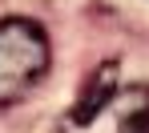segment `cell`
I'll use <instances>...</instances> for the list:
<instances>
[{
	"label": "cell",
	"instance_id": "2",
	"mask_svg": "<svg viewBox=\"0 0 149 133\" xmlns=\"http://www.w3.org/2000/svg\"><path fill=\"white\" fill-rule=\"evenodd\" d=\"M117 81H121V65H117V61H101L97 73L85 85V97L69 109V121H65V125H89L101 109H109L117 101V89H121Z\"/></svg>",
	"mask_w": 149,
	"mask_h": 133
},
{
	"label": "cell",
	"instance_id": "3",
	"mask_svg": "<svg viewBox=\"0 0 149 133\" xmlns=\"http://www.w3.org/2000/svg\"><path fill=\"white\" fill-rule=\"evenodd\" d=\"M117 125L121 129H149V85H133V89L121 93Z\"/></svg>",
	"mask_w": 149,
	"mask_h": 133
},
{
	"label": "cell",
	"instance_id": "1",
	"mask_svg": "<svg viewBox=\"0 0 149 133\" xmlns=\"http://www.w3.org/2000/svg\"><path fill=\"white\" fill-rule=\"evenodd\" d=\"M49 36L28 16H4L0 20V109L20 101L36 81L49 73Z\"/></svg>",
	"mask_w": 149,
	"mask_h": 133
}]
</instances>
